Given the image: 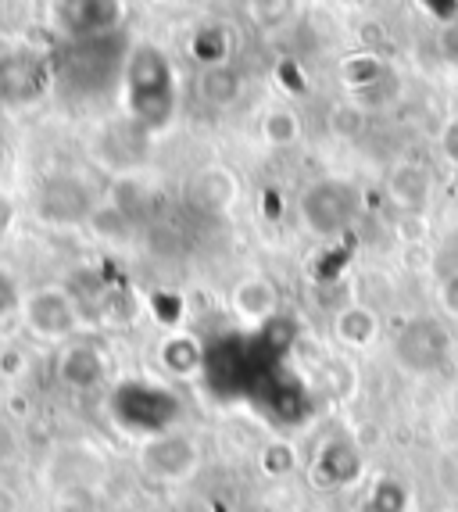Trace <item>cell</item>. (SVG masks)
I'll list each match as a JSON object with an SVG mask.
<instances>
[{"label": "cell", "mask_w": 458, "mask_h": 512, "mask_svg": "<svg viewBox=\"0 0 458 512\" xmlns=\"http://www.w3.org/2000/svg\"><path fill=\"white\" fill-rule=\"evenodd\" d=\"M126 104L129 115L151 133L176 119V69L151 43L136 47L126 61Z\"/></svg>", "instance_id": "1"}, {"label": "cell", "mask_w": 458, "mask_h": 512, "mask_svg": "<svg viewBox=\"0 0 458 512\" xmlns=\"http://www.w3.org/2000/svg\"><path fill=\"white\" fill-rule=\"evenodd\" d=\"M154 405H158V409H176V394H172L169 387L154 384V380H140V376L126 380V384H119L111 391V419H115L122 430L140 437V441L172 430L158 412H151Z\"/></svg>", "instance_id": "2"}, {"label": "cell", "mask_w": 458, "mask_h": 512, "mask_svg": "<svg viewBox=\"0 0 458 512\" xmlns=\"http://www.w3.org/2000/svg\"><path fill=\"white\" fill-rule=\"evenodd\" d=\"M451 359V333L441 319L419 316L408 319L398 330L394 341V362L405 369L408 376H433L441 373Z\"/></svg>", "instance_id": "3"}, {"label": "cell", "mask_w": 458, "mask_h": 512, "mask_svg": "<svg viewBox=\"0 0 458 512\" xmlns=\"http://www.w3.org/2000/svg\"><path fill=\"white\" fill-rule=\"evenodd\" d=\"M136 462L147 477L162 480V484H183L190 480L204 462V448L197 437L183 434V430H165L147 441H140Z\"/></svg>", "instance_id": "4"}, {"label": "cell", "mask_w": 458, "mask_h": 512, "mask_svg": "<svg viewBox=\"0 0 458 512\" xmlns=\"http://www.w3.org/2000/svg\"><path fill=\"white\" fill-rule=\"evenodd\" d=\"M301 222L319 237H337L355 222L358 215V194L351 183L340 180H319L301 194Z\"/></svg>", "instance_id": "5"}, {"label": "cell", "mask_w": 458, "mask_h": 512, "mask_svg": "<svg viewBox=\"0 0 458 512\" xmlns=\"http://www.w3.org/2000/svg\"><path fill=\"white\" fill-rule=\"evenodd\" d=\"M22 316H26V326L43 337V341H61L68 344L83 326V312H79L76 298L61 287H43V291L29 294L22 301Z\"/></svg>", "instance_id": "6"}, {"label": "cell", "mask_w": 458, "mask_h": 512, "mask_svg": "<svg viewBox=\"0 0 458 512\" xmlns=\"http://www.w3.org/2000/svg\"><path fill=\"white\" fill-rule=\"evenodd\" d=\"M58 376L61 384L72 387V391H94L108 380V359L97 344L68 341L58 355Z\"/></svg>", "instance_id": "7"}, {"label": "cell", "mask_w": 458, "mask_h": 512, "mask_svg": "<svg viewBox=\"0 0 458 512\" xmlns=\"http://www.w3.org/2000/svg\"><path fill=\"white\" fill-rule=\"evenodd\" d=\"M233 316L247 326H269L280 312V291L269 276H244L229 294Z\"/></svg>", "instance_id": "8"}, {"label": "cell", "mask_w": 458, "mask_h": 512, "mask_svg": "<svg viewBox=\"0 0 458 512\" xmlns=\"http://www.w3.org/2000/svg\"><path fill=\"white\" fill-rule=\"evenodd\" d=\"M240 197V180L233 176V169L226 165H208L190 180V205L204 215H226L237 205Z\"/></svg>", "instance_id": "9"}, {"label": "cell", "mask_w": 458, "mask_h": 512, "mask_svg": "<svg viewBox=\"0 0 458 512\" xmlns=\"http://www.w3.org/2000/svg\"><path fill=\"white\" fill-rule=\"evenodd\" d=\"M333 337L340 348L369 351L380 341V316L369 305H348L333 316Z\"/></svg>", "instance_id": "10"}, {"label": "cell", "mask_w": 458, "mask_h": 512, "mask_svg": "<svg viewBox=\"0 0 458 512\" xmlns=\"http://www.w3.org/2000/svg\"><path fill=\"white\" fill-rule=\"evenodd\" d=\"M158 362H162L169 380H194L204 369V344L194 333H169L162 341V351H158Z\"/></svg>", "instance_id": "11"}, {"label": "cell", "mask_w": 458, "mask_h": 512, "mask_svg": "<svg viewBox=\"0 0 458 512\" xmlns=\"http://www.w3.org/2000/svg\"><path fill=\"white\" fill-rule=\"evenodd\" d=\"M430 194H433V183H430V172L423 165H398L391 172V201L405 212H423L430 205Z\"/></svg>", "instance_id": "12"}, {"label": "cell", "mask_w": 458, "mask_h": 512, "mask_svg": "<svg viewBox=\"0 0 458 512\" xmlns=\"http://www.w3.org/2000/svg\"><path fill=\"white\" fill-rule=\"evenodd\" d=\"M240 90H244V83H240V76L229 65H212V69H204L201 79H197V94L212 104V108H229L240 97Z\"/></svg>", "instance_id": "13"}, {"label": "cell", "mask_w": 458, "mask_h": 512, "mask_svg": "<svg viewBox=\"0 0 458 512\" xmlns=\"http://www.w3.org/2000/svg\"><path fill=\"white\" fill-rule=\"evenodd\" d=\"M340 79H344V86H348V90L365 94V90H373L380 79H387V69H383V61L376 58V54L362 51V54H351V58H344V65H340Z\"/></svg>", "instance_id": "14"}, {"label": "cell", "mask_w": 458, "mask_h": 512, "mask_svg": "<svg viewBox=\"0 0 458 512\" xmlns=\"http://www.w3.org/2000/svg\"><path fill=\"white\" fill-rule=\"evenodd\" d=\"M262 140L269 147H290L297 137H301V119H297L294 108H283V104H276V108H269L262 115Z\"/></svg>", "instance_id": "15"}, {"label": "cell", "mask_w": 458, "mask_h": 512, "mask_svg": "<svg viewBox=\"0 0 458 512\" xmlns=\"http://www.w3.org/2000/svg\"><path fill=\"white\" fill-rule=\"evenodd\" d=\"M229 33L219 26L212 29H201L194 36V58L201 61L204 69H212V65H229Z\"/></svg>", "instance_id": "16"}, {"label": "cell", "mask_w": 458, "mask_h": 512, "mask_svg": "<svg viewBox=\"0 0 458 512\" xmlns=\"http://www.w3.org/2000/svg\"><path fill=\"white\" fill-rule=\"evenodd\" d=\"M265 477H290L297 470V448L290 441H269L258 455Z\"/></svg>", "instance_id": "17"}, {"label": "cell", "mask_w": 458, "mask_h": 512, "mask_svg": "<svg viewBox=\"0 0 458 512\" xmlns=\"http://www.w3.org/2000/svg\"><path fill=\"white\" fill-rule=\"evenodd\" d=\"M15 312H22V294H18L15 276L0 269V323L8 316H15Z\"/></svg>", "instance_id": "18"}, {"label": "cell", "mask_w": 458, "mask_h": 512, "mask_svg": "<svg viewBox=\"0 0 458 512\" xmlns=\"http://www.w3.org/2000/svg\"><path fill=\"white\" fill-rule=\"evenodd\" d=\"M441 305L451 319H458V273H451L448 280L441 283Z\"/></svg>", "instance_id": "19"}, {"label": "cell", "mask_w": 458, "mask_h": 512, "mask_svg": "<svg viewBox=\"0 0 458 512\" xmlns=\"http://www.w3.org/2000/svg\"><path fill=\"white\" fill-rule=\"evenodd\" d=\"M441 151H444V158H448V162L458 169V119H451L448 126H444V133H441Z\"/></svg>", "instance_id": "20"}, {"label": "cell", "mask_w": 458, "mask_h": 512, "mask_svg": "<svg viewBox=\"0 0 458 512\" xmlns=\"http://www.w3.org/2000/svg\"><path fill=\"white\" fill-rule=\"evenodd\" d=\"M423 8L433 11V15L441 18V22H455L458 15V0H423Z\"/></svg>", "instance_id": "21"}, {"label": "cell", "mask_w": 458, "mask_h": 512, "mask_svg": "<svg viewBox=\"0 0 458 512\" xmlns=\"http://www.w3.org/2000/svg\"><path fill=\"white\" fill-rule=\"evenodd\" d=\"M0 512H18L15 495H11V491H4V487H0Z\"/></svg>", "instance_id": "22"}, {"label": "cell", "mask_w": 458, "mask_h": 512, "mask_svg": "<svg viewBox=\"0 0 458 512\" xmlns=\"http://www.w3.org/2000/svg\"><path fill=\"white\" fill-rule=\"evenodd\" d=\"M344 4H351V8H358V4H365V0H344Z\"/></svg>", "instance_id": "23"}]
</instances>
